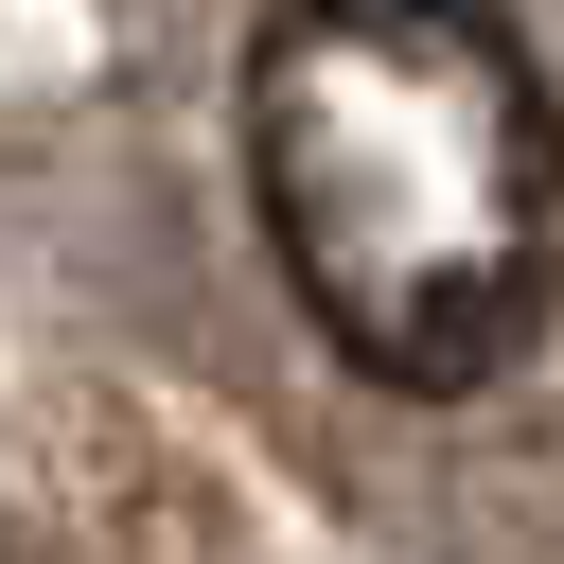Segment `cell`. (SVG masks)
I'll return each mask as SVG.
<instances>
[{"label": "cell", "mask_w": 564, "mask_h": 564, "mask_svg": "<svg viewBox=\"0 0 564 564\" xmlns=\"http://www.w3.org/2000/svg\"><path fill=\"white\" fill-rule=\"evenodd\" d=\"M229 176L317 352L388 405H476L564 317V88L529 0H264Z\"/></svg>", "instance_id": "obj_1"}]
</instances>
